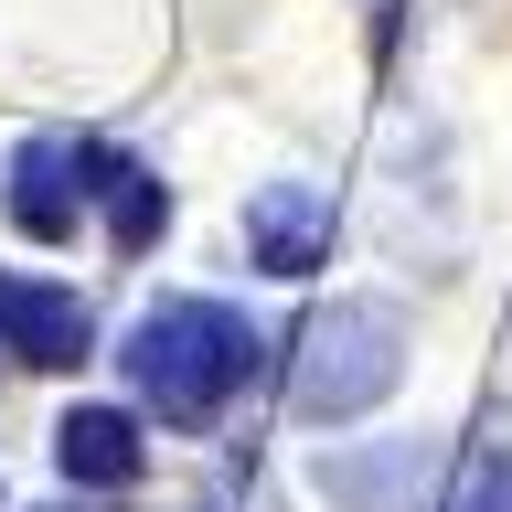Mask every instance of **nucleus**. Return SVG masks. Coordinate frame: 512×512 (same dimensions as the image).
Masks as SVG:
<instances>
[{"instance_id":"nucleus-1","label":"nucleus","mask_w":512,"mask_h":512,"mask_svg":"<svg viewBox=\"0 0 512 512\" xmlns=\"http://www.w3.org/2000/svg\"><path fill=\"white\" fill-rule=\"evenodd\" d=\"M118 363H128V384H139V406L160 427H214L256 374V331L224 299H160V310H139Z\"/></svg>"},{"instance_id":"nucleus-2","label":"nucleus","mask_w":512,"mask_h":512,"mask_svg":"<svg viewBox=\"0 0 512 512\" xmlns=\"http://www.w3.org/2000/svg\"><path fill=\"white\" fill-rule=\"evenodd\" d=\"M406 374V310L395 299H331V310L299 320V352H288V406L310 427H352L363 406H384Z\"/></svg>"},{"instance_id":"nucleus-3","label":"nucleus","mask_w":512,"mask_h":512,"mask_svg":"<svg viewBox=\"0 0 512 512\" xmlns=\"http://www.w3.org/2000/svg\"><path fill=\"white\" fill-rule=\"evenodd\" d=\"M0 203H11V224H22V235H43V246H54V235H75V214L96 203V150H75V139H22V150H11V192H0Z\"/></svg>"},{"instance_id":"nucleus-4","label":"nucleus","mask_w":512,"mask_h":512,"mask_svg":"<svg viewBox=\"0 0 512 512\" xmlns=\"http://www.w3.org/2000/svg\"><path fill=\"white\" fill-rule=\"evenodd\" d=\"M246 256L267 278H310L331 256V192L320 182H256L246 192Z\"/></svg>"},{"instance_id":"nucleus-5","label":"nucleus","mask_w":512,"mask_h":512,"mask_svg":"<svg viewBox=\"0 0 512 512\" xmlns=\"http://www.w3.org/2000/svg\"><path fill=\"white\" fill-rule=\"evenodd\" d=\"M0 352H11V363L64 374V363H86V352H96V320H86V299H75V288L0 278Z\"/></svg>"},{"instance_id":"nucleus-6","label":"nucleus","mask_w":512,"mask_h":512,"mask_svg":"<svg viewBox=\"0 0 512 512\" xmlns=\"http://www.w3.org/2000/svg\"><path fill=\"white\" fill-rule=\"evenodd\" d=\"M427 470H438V448H427V438L320 448V491H331L342 512H416V491H427Z\"/></svg>"},{"instance_id":"nucleus-7","label":"nucleus","mask_w":512,"mask_h":512,"mask_svg":"<svg viewBox=\"0 0 512 512\" xmlns=\"http://www.w3.org/2000/svg\"><path fill=\"white\" fill-rule=\"evenodd\" d=\"M54 470L86 480V491H128V480L150 470V438H139V416H128V406H75L54 427Z\"/></svg>"},{"instance_id":"nucleus-8","label":"nucleus","mask_w":512,"mask_h":512,"mask_svg":"<svg viewBox=\"0 0 512 512\" xmlns=\"http://www.w3.org/2000/svg\"><path fill=\"white\" fill-rule=\"evenodd\" d=\"M96 203H107V235H118L128 256L150 246V235H160V214H171V192H160L139 160H107V150H96Z\"/></svg>"},{"instance_id":"nucleus-9","label":"nucleus","mask_w":512,"mask_h":512,"mask_svg":"<svg viewBox=\"0 0 512 512\" xmlns=\"http://www.w3.org/2000/svg\"><path fill=\"white\" fill-rule=\"evenodd\" d=\"M448 512H512V448H470L459 459V502Z\"/></svg>"}]
</instances>
